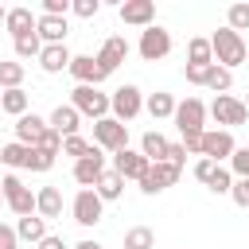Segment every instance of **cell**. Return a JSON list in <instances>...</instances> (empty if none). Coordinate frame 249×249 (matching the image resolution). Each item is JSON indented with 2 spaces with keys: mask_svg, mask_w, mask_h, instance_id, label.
<instances>
[{
  "mask_svg": "<svg viewBox=\"0 0 249 249\" xmlns=\"http://www.w3.org/2000/svg\"><path fill=\"white\" fill-rule=\"evenodd\" d=\"M152 163L144 160V152H136V148H124V152H117L113 156V171L121 175V179H144V171H148Z\"/></svg>",
  "mask_w": 249,
  "mask_h": 249,
  "instance_id": "14",
  "label": "cell"
},
{
  "mask_svg": "<svg viewBox=\"0 0 249 249\" xmlns=\"http://www.w3.org/2000/svg\"><path fill=\"white\" fill-rule=\"evenodd\" d=\"M124 58H128V43H124V35H109V39L101 43V51H97V62H101L105 74H113Z\"/></svg>",
  "mask_w": 249,
  "mask_h": 249,
  "instance_id": "16",
  "label": "cell"
},
{
  "mask_svg": "<svg viewBox=\"0 0 249 249\" xmlns=\"http://www.w3.org/2000/svg\"><path fill=\"white\" fill-rule=\"evenodd\" d=\"M230 171H233L237 179H249V144H245V148H237V152L230 156Z\"/></svg>",
  "mask_w": 249,
  "mask_h": 249,
  "instance_id": "38",
  "label": "cell"
},
{
  "mask_svg": "<svg viewBox=\"0 0 249 249\" xmlns=\"http://www.w3.org/2000/svg\"><path fill=\"white\" fill-rule=\"evenodd\" d=\"M4 19H8V8H4V4H0V27H4Z\"/></svg>",
  "mask_w": 249,
  "mask_h": 249,
  "instance_id": "50",
  "label": "cell"
},
{
  "mask_svg": "<svg viewBox=\"0 0 249 249\" xmlns=\"http://www.w3.org/2000/svg\"><path fill=\"white\" fill-rule=\"evenodd\" d=\"M230 86H233V70H226V66H218V62H214V66L206 70V89H214V93H226Z\"/></svg>",
  "mask_w": 249,
  "mask_h": 249,
  "instance_id": "30",
  "label": "cell"
},
{
  "mask_svg": "<svg viewBox=\"0 0 249 249\" xmlns=\"http://www.w3.org/2000/svg\"><path fill=\"white\" fill-rule=\"evenodd\" d=\"M167 163H175V167H183V163H187V148H183V140L167 144Z\"/></svg>",
  "mask_w": 249,
  "mask_h": 249,
  "instance_id": "45",
  "label": "cell"
},
{
  "mask_svg": "<svg viewBox=\"0 0 249 249\" xmlns=\"http://www.w3.org/2000/svg\"><path fill=\"white\" fill-rule=\"evenodd\" d=\"M35 249H66V241H62V237H54V233H47V237H43Z\"/></svg>",
  "mask_w": 249,
  "mask_h": 249,
  "instance_id": "48",
  "label": "cell"
},
{
  "mask_svg": "<svg viewBox=\"0 0 249 249\" xmlns=\"http://www.w3.org/2000/svg\"><path fill=\"white\" fill-rule=\"evenodd\" d=\"M70 105H74L82 117H93V121H105V117L113 113V105H109V93H101L97 86H74V93H70Z\"/></svg>",
  "mask_w": 249,
  "mask_h": 249,
  "instance_id": "2",
  "label": "cell"
},
{
  "mask_svg": "<svg viewBox=\"0 0 249 249\" xmlns=\"http://www.w3.org/2000/svg\"><path fill=\"white\" fill-rule=\"evenodd\" d=\"M167 144H171V140H167L163 132H144V136H140V152H144V160H148V163L167 160Z\"/></svg>",
  "mask_w": 249,
  "mask_h": 249,
  "instance_id": "25",
  "label": "cell"
},
{
  "mask_svg": "<svg viewBox=\"0 0 249 249\" xmlns=\"http://www.w3.org/2000/svg\"><path fill=\"white\" fill-rule=\"evenodd\" d=\"M233 152H237V144H233V132H226V128H206V132H202V156H206V160H214V163H226Z\"/></svg>",
  "mask_w": 249,
  "mask_h": 249,
  "instance_id": "11",
  "label": "cell"
},
{
  "mask_svg": "<svg viewBox=\"0 0 249 249\" xmlns=\"http://www.w3.org/2000/svg\"><path fill=\"white\" fill-rule=\"evenodd\" d=\"M4 113H12L16 121L27 113V89H4V101H0Z\"/></svg>",
  "mask_w": 249,
  "mask_h": 249,
  "instance_id": "31",
  "label": "cell"
},
{
  "mask_svg": "<svg viewBox=\"0 0 249 249\" xmlns=\"http://www.w3.org/2000/svg\"><path fill=\"white\" fill-rule=\"evenodd\" d=\"M16 54H19V58H39V54H43V39H39V31L16 39Z\"/></svg>",
  "mask_w": 249,
  "mask_h": 249,
  "instance_id": "34",
  "label": "cell"
},
{
  "mask_svg": "<svg viewBox=\"0 0 249 249\" xmlns=\"http://www.w3.org/2000/svg\"><path fill=\"white\" fill-rule=\"evenodd\" d=\"M183 148H187V156H202V132H187Z\"/></svg>",
  "mask_w": 249,
  "mask_h": 249,
  "instance_id": "47",
  "label": "cell"
},
{
  "mask_svg": "<svg viewBox=\"0 0 249 249\" xmlns=\"http://www.w3.org/2000/svg\"><path fill=\"white\" fill-rule=\"evenodd\" d=\"M35 23H39V16H31V8H8L4 31H8L12 43H16V39H23V35H35Z\"/></svg>",
  "mask_w": 249,
  "mask_h": 249,
  "instance_id": "18",
  "label": "cell"
},
{
  "mask_svg": "<svg viewBox=\"0 0 249 249\" xmlns=\"http://www.w3.org/2000/svg\"><path fill=\"white\" fill-rule=\"evenodd\" d=\"M206 187H210L214 195H230V191H233V171H230L226 163H218V167H214V175L206 179Z\"/></svg>",
  "mask_w": 249,
  "mask_h": 249,
  "instance_id": "33",
  "label": "cell"
},
{
  "mask_svg": "<svg viewBox=\"0 0 249 249\" xmlns=\"http://www.w3.org/2000/svg\"><path fill=\"white\" fill-rule=\"evenodd\" d=\"M206 105H202V97H187V101H179L175 105V124H179V136H187V132H206Z\"/></svg>",
  "mask_w": 249,
  "mask_h": 249,
  "instance_id": "9",
  "label": "cell"
},
{
  "mask_svg": "<svg viewBox=\"0 0 249 249\" xmlns=\"http://www.w3.org/2000/svg\"><path fill=\"white\" fill-rule=\"evenodd\" d=\"M226 19H230L226 27H233V31L241 35V31L249 27V4H230V12H226Z\"/></svg>",
  "mask_w": 249,
  "mask_h": 249,
  "instance_id": "37",
  "label": "cell"
},
{
  "mask_svg": "<svg viewBox=\"0 0 249 249\" xmlns=\"http://www.w3.org/2000/svg\"><path fill=\"white\" fill-rule=\"evenodd\" d=\"M210 66H214V62H210ZM210 66H187L183 78H187L191 86H206V70H210Z\"/></svg>",
  "mask_w": 249,
  "mask_h": 249,
  "instance_id": "44",
  "label": "cell"
},
{
  "mask_svg": "<svg viewBox=\"0 0 249 249\" xmlns=\"http://www.w3.org/2000/svg\"><path fill=\"white\" fill-rule=\"evenodd\" d=\"M70 4H74V0H43V16H62V19H66Z\"/></svg>",
  "mask_w": 249,
  "mask_h": 249,
  "instance_id": "42",
  "label": "cell"
},
{
  "mask_svg": "<svg viewBox=\"0 0 249 249\" xmlns=\"http://www.w3.org/2000/svg\"><path fill=\"white\" fill-rule=\"evenodd\" d=\"M93 144L101 152H124L128 148V124H121L117 117H105V121H93Z\"/></svg>",
  "mask_w": 249,
  "mask_h": 249,
  "instance_id": "3",
  "label": "cell"
},
{
  "mask_svg": "<svg viewBox=\"0 0 249 249\" xmlns=\"http://www.w3.org/2000/svg\"><path fill=\"white\" fill-rule=\"evenodd\" d=\"M230 198H233L241 210H249V179H233V191H230Z\"/></svg>",
  "mask_w": 249,
  "mask_h": 249,
  "instance_id": "41",
  "label": "cell"
},
{
  "mask_svg": "<svg viewBox=\"0 0 249 249\" xmlns=\"http://www.w3.org/2000/svg\"><path fill=\"white\" fill-rule=\"evenodd\" d=\"M101 175H105V152L93 144V152L86 160H74V183L78 187H97Z\"/></svg>",
  "mask_w": 249,
  "mask_h": 249,
  "instance_id": "12",
  "label": "cell"
},
{
  "mask_svg": "<svg viewBox=\"0 0 249 249\" xmlns=\"http://www.w3.org/2000/svg\"><path fill=\"white\" fill-rule=\"evenodd\" d=\"M23 62H0V89H23Z\"/></svg>",
  "mask_w": 249,
  "mask_h": 249,
  "instance_id": "28",
  "label": "cell"
},
{
  "mask_svg": "<svg viewBox=\"0 0 249 249\" xmlns=\"http://www.w3.org/2000/svg\"><path fill=\"white\" fill-rule=\"evenodd\" d=\"M0 101H4V89H0Z\"/></svg>",
  "mask_w": 249,
  "mask_h": 249,
  "instance_id": "53",
  "label": "cell"
},
{
  "mask_svg": "<svg viewBox=\"0 0 249 249\" xmlns=\"http://www.w3.org/2000/svg\"><path fill=\"white\" fill-rule=\"evenodd\" d=\"M109 105H113L109 117H117L121 124H128L132 117H140V109H144V93H140L136 86H121V89L109 93Z\"/></svg>",
  "mask_w": 249,
  "mask_h": 249,
  "instance_id": "8",
  "label": "cell"
},
{
  "mask_svg": "<svg viewBox=\"0 0 249 249\" xmlns=\"http://www.w3.org/2000/svg\"><path fill=\"white\" fill-rule=\"evenodd\" d=\"M27 144H19V140H12V144H4L0 148V160L8 163V167H27Z\"/></svg>",
  "mask_w": 249,
  "mask_h": 249,
  "instance_id": "32",
  "label": "cell"
},
{
  "mask_svg": "<svg viewBox=\"0 0 249 249\" xmlns=\"http://www.w3.org/2000/svg\"><path fill=\"white\" fill-rule=\"evenodd\" d=\"M121 249H156V233L148 230V226H132L128 233H124V245Z\"/></svg>",
  "mask_w": 249,
  "mask_h": 249,
  "instance_id": "29",
  "label": "cell"
},
{
  "mask_svg": "<svg viewBox=\"0 0 249 249\" xmlns=\"http://www.w3.org/2000/svg\"><path fill=\"white\" fill-rule=\"evenodd\" d=\"M35 31H39V39H43V47H51V43H66V19L62 16H39V23H35Z\"/></svg>",
  "mask_w": 249,
  "mask_h": 249,
  "instance_id": "21",
  "label": "cell"
},
{
  "mask_svg": "<svg viewBox=\"0 0 249 249\" xmlns=\"http://www.w3.org/2000/svg\"><path fill=\"white\" fill-rule=\"evenodd\" d=\"M70 214H74V222L78 226H97L101 222V214H105V202H101V195L93 191V187H82L78 195H74V202H70Z\"/></svg>",
  "mask_w": 249,
  "mask_h": 249,
  "instance_id": "5",
  "label": "cell"
},
{
  "mask_svg": "<svg viewBox=\"0 0 249 249\" xmlns=\"http://www.w3.org/2000/svg\"><path fill=\"white\" fill-rule=\"evenodd\" d=\"M179 175H183V167H175V163L160 160V163H152V167L144 171V179H140V191H144V195H160V191L175 187V183H179Z\"/></svg>",
  "mask_w": 249,
  "mask_h": 249,
  "instance_id": "10",
  "label": "cell"
},
{
  "mask_svg": "<svg viewBox=\"0 0 249 249\" xmlns=\"http://www.w3.org/2000/svg\"><path fill=\"white\" fill-rule=\"evenodd\" d=\"M140 58L144 62H160V58H167L171 54V31L167 27H160V23H152V27H144L140 31Z\"/></svg>",
  "mask_w": 249,
  "mask_h": 249,
  "instance_id": "6",
  "label": "cell"
},
{
  "mask_svg": "<svg viewBox=\"0 0 249 249\" xmlns=\"http://www.w3.org/2000/svg\"><path fill=\"white\" fill-rule=\"evenodd\" d=\"M0 249H19V237H16V226H4V222H0Z\"/></svg>",
  "mask_w": 249,
  "mask_h": 249,
  "instance_id": "46",
  "label": "cell"
},
{
  "mask_svg": "<svg viewBox=\"0 0 249 249\" xmlns=\"http://www.w3.org/2000/svg\"><path fill=\"white\" fill-rule=\"evenodd\" d=\"M0 187H4V202H8V210H12L16 218L35 214V191H31V187H23V179H19V175H4V179H0Z\"/></svg>",
  "mask_w": 249,
  "mask_h": 249,
  "instance_id": "4",
  "label": "cell"
},
{
  "mask_svg": "<svg viewBox=\"0 0 249 249\" xmlns=\"http://www.w3.org/2000/svg\"><path fill=\"white\" fill-rule=\"evenodd\" d=\"M121 23H128V27H152L156 23V4L152 0H124L121 4Z\"/></svg>",
  "mask_w": 249,
  "mask_h": 249,
  "instance_id": "15",
  "label": "cell"
},
{
  "mask_svg": "<svg viewBox=\"0 0 249 249\" xmlns=\"http://www.w3.org/2000/svg\"><path fill=\"white\" fill-rule=\"evenodd\" d=\"M245 109H249V97H245Z\"/></svg>",
  "mask_w": 249,
  "mask_h": 249,
  "instance_id": "52",
  "label": "cell"
},
{
  "mask_svg": "<svg viewBox=\"0 0 249 249\" xmlns=\"http://www.w3.org/2000/svg\"><path fill=\"white\" fill-rule=\"evenodd\" d=\"M93 152V144L89 140H82V136H66L62 140V156H74V160H86Z\"/></svg>",
  "mask_w": 249,
  "mask_h": 249,
  "instance_id": "35",
  "label": "cell"
},
{
  "mask_svg": "<svg viewBox=\"0 0 249 249\" xmlns=\"http://www.w3.org/2000/svg\"><path fill=\"white\" fill-rule=\"evenodd\" d=\"M35 214L39 218H58L62 214V191L58 187H39L35 191Z\"/></svg>",
  "mask_w": 249,
  "mask_h": 249,
  "instance_id": "22",
  "label": "cell"
},
{
  "mask_svg": "<svg viewBox=\"0 0 249 249\" xmlns=\"http://www.w3.org/2000/svg\"><path fill=\"white\" fill-rule=\"evenodd\" d=\"M70 12H74L78 19H93V16L101 12V0H74V4H70Z\"/></svg>",
  "mask_w": 249,
  "mask_h": 249,
  "instance_id": "39",
  "label": "cell"
},
{
  "mask_svg": "<svg viewBox=\"0 0 249 249\" xmlns=\"http://www.w3.org/2000/svg\"><path fill=\"white\" fill-rule=\"evenodd\" d=\"M175 105H179V101H175V97H171L167 89H156V93H148V97H144V109L152 113V121L175 117Z\"/></svg>",
  "mask_w": 249,
  "mask_h": 249,
  "instance_id": "23",
  "label": "cell"
},
{
  "mask_svg": "<svg viewBox=\"0 0 249 249\" xmlns=\"http://www.w3.org/2000/svg\"><path fill=\"white\" fill-rule=\"evenodd\" d=\"M210 62H214V47H210V39L195 35V39L187 43V66H210Z\"/></svg>",
  "mask_w": 249,
  "mask_h": 249,
  "instance_id": "27",
  "label": "cell"
},
{
  "mask_svg": "<svg viewBox=\"0 0 249 249\" xmlns=\"http://www.w3.org/2000/svg\"><path fill=\"white\" fill-rule=\"evenodd\" d=\"M35 148H43V152H54V156H62V136H58L54 128H47V132H43V140H39Z\"/></svg>",
  "mask_w": 249,
  "mask_h": 249,
  "instance_id": "40",
  "label": "cell"
},
{
  "mask_svg": "<svg viewBox=\"0 0 249 249\" xmlns=\"http://www.w3.org/2000/svg\"><path fill=\"white\" fill-rule=\"evenodd\" d=\"M51 124L39 117V113H23L19 121H16V140L19 144H27V148H35L39 140H43V132H47Z\"/></svg>",
  "mask_w": 249,
  "mask_h": 249,
  "instance_id": "19",
  "label": "cell"
},
{
  "mask_svg": "<svg viewBox=\"0 0 249 249\" xmlns=\"http://www.w3.org/2000/svg\"><path fill=\"white\" fill-rule=\"evenodd\" d=\"M210 117L230 132V128H237V124L249 121V109H245V101H237V97H230V93H218V97L210 101Z\"/></svg>",
  "mask_w": 249,
  "mask_h": 249,
  "instance_id": "7",
  "label": "cell"
},
{
  "mask_svg": "<svg viewBox=\"0 0 249 249\" xmlns=\"http://www.w3.org/2000/svg\"><path fill=\"white\" fill-rule=\"evenodd\" d=\"M210 47H214V62L226 66V70H233V66H241L249 58V47H245V39L233 27H218L210 35Z\"/></svg>",
  "mask_w": 249,
  "mask_h": 249,
  "instance_id": "1",
  "label": "cell"
},
{
  "mask_svg": "<svg viewBox=\"0 0 249 249\" xmlns=\"http://www.w3.org/2000/svg\"><path fill=\"white\" fill-rule=\"evenodd\" d=\"M0 202H4V187H0Z\"/></svg>",
  "mask_w": 249,
  "mask_h": 249,
  "instance_id": "51",
  "label": "cell"
},
{
  "mask_svg": "<svg viewBox=\"0 0 249 249\" xmlns=\"http://www.w3.org/2000/svg\"><path fill=\"white\" fill-rule=\"evenodd\" d=\"M74 249H105V245H101V241H93V237H86V241H78Z\"/></svg>",
  "mask_w": 249,
  "mask_h": 249,
  "instance_id": "49",
  "label": "cell"
},
{
  "mask_svg": "<svg viewBox=\"0 0 249 249\" xmlns=\"http://www.w3.org/2000/svg\"><path fill=\"white\" fill-rule=\"evenodd\" d=\"M70 74H74V82L78 86H101L109 74L101 70V62H97V54H74V62H70Z\"/></svg>",
  "mask_w": 249,
  "mask_h": 249,
  "instance_id": "13",
  "label": "cell"
},
{
  "mask_svg": "<svg viewBox=\"0 0 249 249\" xmlns=\"http://www.w3.org/2000/svg\"><path fill=\"white\" fill-rule=\"evenodd\" d=\"M214 167H218L214 160H206V156H198V160H195V179H198V183H206V179L214 175Z\"/></svg>",
  "mask_w": 249,
  "mask_h": 249,
  "instance_id": "43",
  "label": "cell"
},
{
  "mask_svg": "<svg viewBox=\"0 0 249 249\" xmlns=\"http://www.w3.org/2000/svg\"><path fill=\"white\" fill-rule=\"evenodd\" d=\"M97 195H101V202H117L121 195H124V179L113 171V167H105V175L97 179V187H93Z\"/></svg>",
  "mask_w": 249,
  "mask_h": 249,
  "instance_id": "26",
  "label": "cell"
},
{
  "mask_svg": "<svg viewBox=\"0 0 249 249\" xmlns=\"http://www.w3.org/2000/svg\"><path fill=\"white\" fill-rule=\"evenodd\" d=\"M16 237H19V241H31V245H39V241L47 237V218H39V214H27V218H19V222H16Z\"/></svg>",
  "mask_w": 249,
  "mask_h": 249,
  "instance_id": "24",
  "label": "cell"
},
{
  "mask_svg": "<svg viewBox=\"0 0 249 249\" xmlns=\"http://www.w3.org/2000/svg\"><path fill=\"white\" fill-rule=\"evenodd\" d=\"M51 167H54V152H43V148L27 152V171H51Z\"/></svg>",
  "mask_w": 249,
  "mask_h": 249,
  "instance_id": "36",
  "label": "cell"
},
{
  "mask_svg": "<svg viewBox=\"0 0 249 249\" xmlns=\"http://www.w3.org/2000/svg\"><path fill=\"white\" fill-rule=\"evenodd\" d=\"M47 124L66 140V136H78V128H82V113H78L74 105H54V113L47 117Z\"/></svg>",
  "mask_w": 249,
  "mask_h": 249,
  "instance_id": "17",
  "label": "cell"
},
{
  "mask_svg": "<svg viewBox=\"0 0 249 249\" xmlns=\"http://www.w3.org/2000/svg\"><path fill=\"white\" fill-rule=\"evenodd\" d=\"M70 62H74V54L66 51V43H51V47H43V54H39V66H43L47 74H62V70H70Z\"/></svg>",
  "mask_w": 249,
  "mask_h": 249,
  "instance_id": "20",
  "label": "cell"
}]
</instances>
